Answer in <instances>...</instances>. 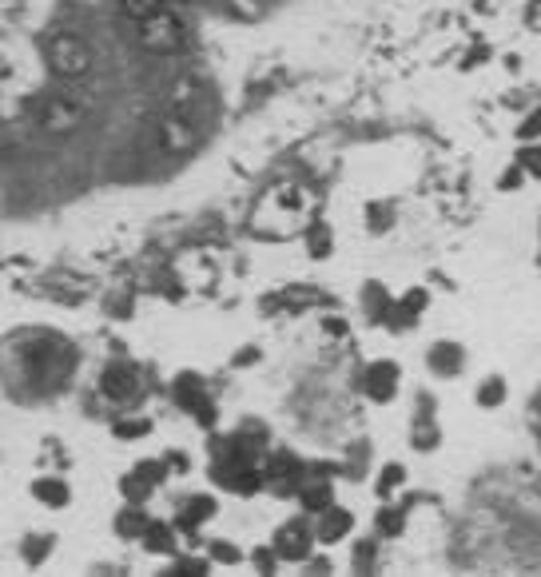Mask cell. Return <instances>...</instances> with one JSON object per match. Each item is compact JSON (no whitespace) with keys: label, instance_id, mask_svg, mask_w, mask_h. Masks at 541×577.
<instances>
[{"label":"cell","instance_id":"14","mask_svg":"<svg viewBox=\"0 0 541 577\" xmlns=\"http://www.w3.org/2000/svg\"><path fill=\"white\" fill-rule=\"evenodd\" d=\"M36 494H40L44 502H52V506H64V502H68V490L57 486V482H40V486H36Z\"/></svg>","mask_w":541,"mask_h":577},{"label":"cell","instance_id":"10","mask_svg":"<svg viewBox=\"0 0 541 577\" xmlns=\"http://www.w3.org/2000/svg\"><path fill=\"white\" fill-rule=\"evenodd\" d=\"M279 554H287V557H302V554H307V542H302V529L299 526H291V529H283V534H279Z\"/></svg>","mask_w":541,"mask_h":577},{"label":"cell","instance_id":"18","mask_svg":"<svg viewBox=\"0 0 541 577\" xmlns=\"http://www.w3.org/2000/svg\"><path fill=\"white\" fill-rule=\"evenodd\" d=\"M529 29H541V0H529Z\"/></svg>","mask_w":541,"mask_h":577},{"label":"cell","instance_id":"1","mask_svg":"<svg viewBox=\"0 0 541 577\" xmlns=\"http://www.w3.org/2000/svg\"><path fill=\"white\" fill-rule=\"evenodd\" d=\"M302 207H307V199H302L299 188H275L255 212V232L283 240L302 223Z\"/></svg>","mask_w":541,"mask_h":577},{"label":"cell","instance_id":"16","mask_svg":"<svg viewBox=\"0 0 541 577\" xmlns=\"http://www.w3.org/2000/svg\"><path fill=\"white\" fill-rule=\"evenodd\" d=\"M534 136H541V108L529 116L526 124H521V140H534Z\"/></svg>","mask_w":541,"mask_h":577},{"label":"cell","instance_id":"2","mask_svg":"<svg viewBox=\"0 0 541 577\" xmlns=\"http://www.w3.org/2000/svg\"><path fill=\"white\" fill-rule=\"evenodd\" d=\"M135 36H140V44L148 52H160V57H171V52H179L183 44H188V24H183V16L176 8H160L155 16H148L144 24H135Z\"/></svg>","mask_w":541,"mask_h":577},{"label":"cell","instance_id":"7","mask_svg":"<svg viewBox=\"0 0 541 577\" xmlns=\"http://www.w3.org/2000/svg\"><path fill=\"white\" fill-rule=\"evenodd\" d=\"M394 387H398V366L394 363H374L371 374H366V390H371L374 402L394 398Z\"/></svg>","mask_w":541,"mask_h":577},{"label":"cell","instance_id":"4","mask_svg":"<svg viewBox=\"0 0 541 577\" xmlns=\"http://www.w3.org/2000/svg\"><path fill=\"white\" fill-rule=\"evenodd\" d=\"M84 116H88V100L76 96V92H57V96H48V104H44V127L57 136L80 127Z\"/></svg>","mask_w":541,"mask_h":577},{"label":"cell","instance_id":"5","mask_svg":"<svg viewBox=\"0 0 541 577\" xmlns=\"http://www.w3.org/2000/svg\"><path fill=\"white\" fill-rule=\"evenodd\" d=\"M196 144H199V132H196V124H191L188 116H179V112L163 116V124H160V148L163 152L168 155H188Z\"/></svg>","mask_w":541,"mask_h":577},{"label":"cell","instance_id":"12","mask_svg":"<svg viewBox=\"0 0 541 577\" xmlns=\"http://www.w3.org/2000/svg\"><path fill=\"white\" fill-rule=\"evenodd\" d=\"M502 398H506V387H502V379H490V382H485V387L478 390V402H482V407H498Z\"/></svg>","mask_w":541,"mask_h":577},{"label":"cell","instance_id":"13","mask_svg":"<svg viewBox=\"0 0 541 577\" xmlns=\"http://www.w3.org/2000/svg\"><path fill=\"white\" fill-rule=\"evenodd\" d=\"M518 168L526 171V176H537V179H541V148H526V152H521Z\"/></svg>","mask_w":541,"mask_h":577},{"label":"cell","instance_id":"15","mask_svg":"<svg viewBox=\"0 0 541 577\" xmlns=\"http://www.w3.org/2000/svg\"><path fill=\"white\" fill-rule=\"evenodd\" d=\"M398 486H402V466H387V470H382L379 490H382V494H390V490H398Z\"/></svg>","mask_w":541,"mask_h":577},{"label":"cell","instance_id":"11","mask_svg":"<svg viewBox=\"0 0 541 577\" xmlns=\"http://www.w3.org/2000/svg\"><path fill=\"white\" fill-rule=\"evenodd\" d=\"M346 529H351V518L346 514H331L323 521V529H318V538H323V542H335V538H343Z\"/></svg>","mask_w":541,"mask_h":577},{"label":"cell","instance_id":"6","mask_svg":"<svg viewBox=\"0 0 541 577\" xmlns=\"http://www.w3.org/2000/svg\"><path fill=\"white\" fill-rule=\"evenodd\" d=\"M140 390V374L132 371V366H124V363H116V366H108L104 371V395L108 398H116V402H127Z\"/></svg>","mask_w":541,"mask_h":577},{"label":"cell","instance_id":"9","mask_svg":"<svg viewBox=\"0 0 541 577\" xmlns=\"http://www.w3.org/2000/svg\"><path fill=\"white\" fill-rule=\"evenodd\" d=\"M120 8L132 24H144L148 16L160 13V8H168V0H120Z\"/></svg>","mask_w":541,"mask_h":577},{"label":"cell","instance_id":"17","mask_svg":"<svg viewBox=\"0 0 541 577\" xmlns=\"http://www.w3.org/2000/svg\"><path fill=\"white\" fill-rule=\"evenodd\" d=\"M379 526H382V529H390V534H398V529H402V518H398V514H382V518H379Z\"/></svg>","mask_w":541,"mask_h":577},{"label":"cell","instance_id":"3","mask_svg":"<svg viewBox=\"0 0 541 577\" xmlns=\"http://www.w3.org/2000/svg\"><path fill=\"white\" fill-rule=\"evenodd\" d=\"M48 64L60 80H80L92 72V48L84 36L76 32H57L48 40Z\"/></svg>","mask_w":541,"mask_h":577},{"label":"cell","instance_id":"8","mask_svg":"<svg viewBox=\"0 0 541 577\" xmlns=\"http://www.w3.org/2000/svg\"><path fill=\"white\" fill-rule=\"evenodd\" d=\"M430 366H434L438 374H458L462 371V351H458L454 343H438L434 351H430Z\"/></svg>","mask_w":541,"mask_h":577},{"label":"cell","instance_id":"19","mask_svg":"<svg viewBox=\"0 0 541 577\" xmlns=\"http://www.w3.org/2000/svg\"><path fill=\"white\" fill-rule=\"evenodd\" d=\"M307 506H327V490H310L307 494Z\"/></svg>","mask_w":541,"mask_h":577}]
</instances>
